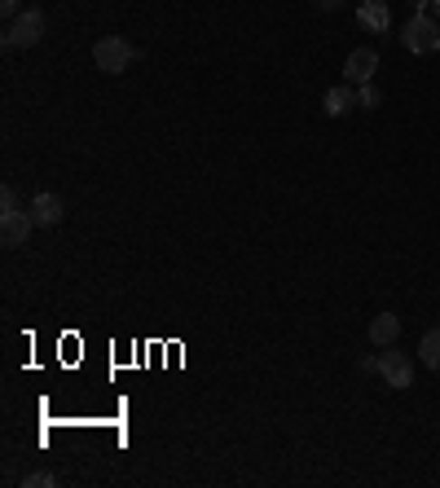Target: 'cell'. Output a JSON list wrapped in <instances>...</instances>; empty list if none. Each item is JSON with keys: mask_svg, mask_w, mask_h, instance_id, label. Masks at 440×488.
I'll list each match as a JSON object with an SVG mask.
<instances>
[{"mask_svg": "<svg viewBox=\"0 0 440 488\" xmlns=\"http://www.w3.org/2000/svg\"><path fill=\"white\" fill-rule=\"evenodd\" d=\"M401 44H406L414 58H432L440 53V23L432 14H414L406 23V32H401Z\"/></svg>", "mask_w": 440, "mask_h": 488, "instance_id": "1", "label": "cell"}, {"mask_svg": "<svg viewBox=\"0 0 440 488\" xmlns=\"http://www.w3.org/2000/svg\"><path fill=\"white\" fill-rule=\"evenodd\" d=\"M136 58H141V53H136L124 35H102V40L93 44V62H98V70H106V75H124Z\"/></svg>", "mask_w": 440, "mask_h": 488, "instance_id": "2", "label": "cell"}, {"mask_svg": "<svg viewBox=\"0 0 440 488\" xmlns=\"http://www.w3.org/2000/svg\"><path fill=\"white\" fill-rule=\"evenodd\" d=\"M44 14L40 9H23L14 23H9V32H5V49H35L40 40H44Z\"/></svg>", "mask_w": 440, "mask_h": 488, "instance_id": "3", "label": "cell"}, {"mask_svg": "<svg viewBox=\"0 0 440 488\" xmlns=\"http://www.w3.org/2000/svg\"><path fill=\"white\" fill-rule=\"evenodd\" d=\"M374 70H379V49H352L348 62H343V80L348 84H370Z\"/></svg>", "mask_w": 440, "mask_h": 488, "instance_id": "4", "label": "cell"}, {"mask_svg": "<svg viewBox=\"0 0 440 488\" xmlns=\"http://www.w3.org/2000/svg\"><path fill=\"white\" fill-rule=\"evenodd\" d=\"M379 374L388 379V388L392 391H401V388L414 383V365H409L406 352H383V357H379Z\"/></svg>", "mask_w": 440, "mask_h": 488, "instance_id": "5", "label": "cell"}, {"mask_svg": "<svg viewBox=\"0 0 440 488\" xmlns=\"http://www.w3.org/2000/svg\"><path fill=\"white\" fill-rule=\"evenodd\" d=\"M35 229V216L32 211H14V216H0V242L5 247H27Z\"/></svg>", "mask_w": 440, "mask_h": 488, "instance_id": "6", "label": "cell"}, {"mask_svg": "<svg viewBox=\"0 0 440 488\" xmlns=\"http://www.w3.org/2000/svg\"><path fill=\"white\" fill-rule=\"evenodd\" d=\"M32 216H35V225H44V229H53V225H62V216H67V202L58 194H35L32 198Z\"/></svg>", "mask_w": 440, "mask_h": 488, "instance_id": "7", "label": "cell"}, {"mask_svg": "<svg viewBox=\"0 0 440 488\" xmlns=\"http://www.w3.org/2000/svg\"><path fill=\"white\" fill-rule=\"evenodd\" d=\"M357 23H361L366 32L383 35L388 27H392V14H388V5H383V0H361V9H357Z\"/></svg>", "mask_w": 440, "mask_h": 488, "instance_id": "8", "label": "cell"}, {"mask_svg": "<svg viewBox=\"0 0 440 488\" xmlns=\"http://www.w3.org/2000/svg\"><path fill=\"white\" fill-rule=\"evenodd\" d=\"M401 339V317L397 313H379L370 322V343L374 348H392Z\"/></svg>", "mask_w": 440, "mask_h": 488, "instance_id": "9", "label": "cell"}, {"mask_svg": "<svg viewBox=\"0 0 440 488\" xmlns=\"http://www.w3.org/2000/svg\"><path fill=\"white\" fill-rule=\"evenodd\" d=\"M352 106H357V98H352V89H343V84H339V89H331V93H326V101H322V110H326L331 119L348 115Z\"/></svg>", "mask_w": 440, "mask_h": 488, "instance_id": "10", "label": "cell"}, {"mask_svg": "<svg viewBox=\"0 0 440 488\" xmlns=\"http://www.w3.org/2000/svg\"><path fill=\"white\" fill-rule=\"evenodd\" d=\"M418 357H423V365H427V370H440V325L423 334V343H418Z\"/></svg>", "mask_w": 440, "mask_h": 488, "instance_id": "11", "label": "cell"}, {"mask_svg": "<svg viewBox=\"0 0 440 488\" xmlns=\"http://www.w3.org/2000/svg\"><path fill=\"white\" fill-rule=\"evenodd\" d=\"M14 211H23V202H18V190L14 185H5L0 190V216H14Z\"/></svg>", "mask_w": 440, "mask_h": 488, "instance_id": "12", "label": "cell"}, {"mask_svg": "<svg viewBox=\"0 0 440 488\" xmlns=\"http://www.w3.org/2000/svg\"><path fill=\"white\" fill-rule=\"evenodd\" d=\"M23 484H27V488H53V484H58V475H53V471H32Z\"/></svg>", "mask_w": 440, "mask_h": 488, "instance_id": "13", "label": "cell"}, {"mask_svg": "<svg viewBox=\"0 0 440 488\" xmlns=\"http://www.w3.org/2000/svg\"><path fill=\"white\" fill-rule=\"evenodd\" d=\"M361 106H366V110H379V106H383V98H379L374 84H361Z\"/></svg>", "mask_w": 440, "mask_h": 488, "instance_id": "14", "label": "cell"}, {"mask_svg": "<svg viewBox=\"0 0 440 488\" xmlns=\"http://www.w3.org/2000/svg\"><path fill=\"white\" fill-rule=\"evenodd\" d=\"M0 9H5V18H9V23L23 14V9H18V0H0Z\"/></svg>", "mask_w": 440, "mask_h": 488, "instance_id": "15", "label": "cell"}, {"mask_svg": "<svg viewBox=\"0 0 440 488\" xmlns=\"http://www.w3.org/2000/svg\"><path fill=\"white\" fill-rule=\"evenodd\" d=\"M322 14H335V9H343V0H313Z\"/></svg>", "mask_w": 440, "mask_h": 488, "instance_id": "16", "label": "cell"}, {"mask_svg": "<svg viewBox=\"0 0 440 488\" xmlns=\"http://www.w3.org/2000/svg\"><path fill=\"white\" fill-rule=\"evenodd\" d=\"M409 5H414V14H423V9H427L432 0H409Z\"/></svg>", "mask_w": 440, "mask_h": 488, "instance_id": "17", "label": "cell"}, {"mask_svg": "<svg viewBox=\"0 0 440 488\" xmlns=\"http://www.w3.org/2000/svg\"><path fill=\"white\" fill-rule=\"evenodd\" d=\"M432 18H436V23H440V0H432Z\"/></svg>", "mask_w": 440, "mask_h": 488, "instance_id": "18", "label": "cell"}]
</instances>
